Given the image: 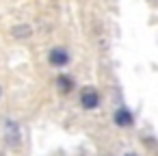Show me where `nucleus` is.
<instances>
[{
    "mask_svg": "<svg viewBox=\"0 0 158 156\" xmlns=\"http://www.w3.org/2000/svg\"><path fill=\"white\" fill-rule=\"evenodd\" d=\"M0 95H2V89H0Z\"/></svg>",
    "mask_w": 158,
    "mask_h": 156,
    "instance_id": "6e6552de",
    "label": "nucleus"
},
{
    "mask_svg": "<svg viewBox=\"0 0 158 156\" xmlns=\"http://www.w3.org/2000/svg\"><path fill=\"white\" fill-rule=\"evenodd\" d=\"M56 82H59V89H61L63 93H65V91H72V89H74V82H72V78H67V76H61V78H59Z\"/></svg>",
    "mask_w": 158,
    "mask_h": 156,
    "instance_id": "39448f33",
    "label": "nucleus"
},
{
    "mask_svg": "<svg viewBox=\"0 0 158 156\" xmlns=\"http://www.w3.org/2000/svg\"><path fill=\"white\" fill-rule=\"evenodd\" d=\"M126 156H136V154H126Z\"/></svg>",
    "mask_w": 158,
    "mask_h": 156,
    "instance_id": "0eeeda50",
    "label": "nucleus"
},
{
    "mask_svg": "<svg viewBox=\"0 0 158 156\" xmlns=\"http://www.w3.org/2000/svg\"><path fill=\"white\" fill-rule=\"evenodd\" d=\"M2 132H5V141H7L9 147L18 150L22 145V130H20V124L15 119H9L7 117L5 124H2Z\"/></svg>",
    "mask_w": 158,
    "mask_h": 156,
    "instance_id": "f257e3e1",
    "label": "nucleus"
},
{
    "mask_svg": "<svg viewBox=\"0 0 158 156\" xmlns=\"http://www.w3.org/2000/svg\"><path fill=\"white\" fill-rule=\"evenodd\" d=\"M28 33H31V28H28V26H22V28H13V37H20V39L28 37Z\"/></svg>",
    "mask_w": 158,
    "mask_h": 156,
    "instance_id": "423d86ee",
    "label": "nucleus"
},
{
    "mask_svg": "<svg viewBox=\"0 0 158 156\" xmlns=\"http://www.w3.org/2000/svg\"><path fill=\"white\" fill-rule=\"evenodd\" d=\"M115 124H117V126H121V128H128V126L132 124V115H130V111L119 108V111L115 113Z\"/></svg>",
    "mask_w": 158,
    "mask_h": 156,
    "instance_id": "20e7f679",
    "label": "nucleus"
},
{
    "mask_svg": "<svg viewBox=\"0 0 158 156\" xmlns=\"http://www.w3.org/2000/svg\"><path fill=\"white\" fill-rule=\"evenodd\" d=\"M48 61H50L54 67H65V65L69 63V54H67V50H63V48H54V50H50Z\"/></svg>",
    "mask_w": 158,
    "mask_h": 156,
    "instance_id": "f03ea898",
    "label": "nucleus"
},
{
    "mask_svg": "<svg viewBox=\"0 0 158 156\" xmlns=\"http://www.w3.org/2000/svg\"><path fill=\"white\" fill-rule=\"evenodd\" d=\"M80 102H82L85 108H95L100 104V95H98L95 89H85L82 95H80Z\"/></svg>",
    "mask_w": 158,
    "mask_h": 156,
    "instance_id": "7ed1b4c3",
    "label": "nucleus"
}]
</instances>
